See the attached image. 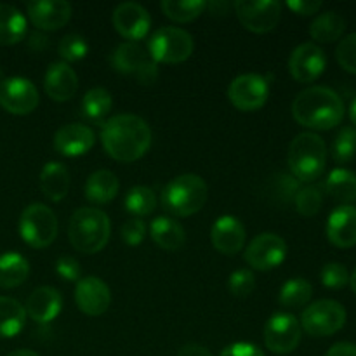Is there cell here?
Here are the masks:
<instances>
[{
	"label": "cell",
	"instance_id": "cell-1",
	"mask_svg": "<svg viewBox=\"0 0 356 356\" xmlns=\"http://www.w3.org/2000/svg\"><path fill=\"white\" fill-rule=\"evenodd\" d=\"M101 143L117 162H136L152 145V129L138 115H115L103 124Z\"/></svg>",
	"mask_w": 356,
	"mask_h": 356
},
{
	"label": "cell",
	"instance_id": "cell-2",
	"mask_svg": "<svg viewBox=\"0 0 356 356\" xmlns=\"http://www.w3.org/2000/svg\"><path fill=\"white\" fill-rule=\"evenodd\" d=\"M296 122L315 131H330L343 122L344 103L329 87L315 86L301 90L292 103Z\"/></svg>",
	"mask_w": 356,
	"mask_h": 356
},
{
	"label": "cell",
	"instance_id": "cell-3",
	"mask_svg": "<svg viewBox=\"0 0 356 356\" xmlns=\"http://www.w3.org/2000/svg\"><path fill=\"white\" fill-rule=\"evenodd\" d=\"M110 218L101 209L82 207L70 219V242L82 254H96L103 250L110 240Z\"/></svg>",
	"mask_w": 356,
	"mask_h": 356
},
{
	"label": "cell",
	"instance_id": "cell-4",
	"mask_svg": "<svg viewBox=\"0 0 356 356\" xmlns=\"http://www.w3.org/2000/svg\"><path fill=\"white\" fill-rule=\"evenodd\" d=\"M292 176L302 183L318 179L325 170L327 146L318 134L302 132L292 139L287 155Z\"/></svg>",
	"mask_w": 356,
	"mask_h": 356
},
{
	"label": "cell",
	"instance_id": "cell-5",
	"mask_svg": "<svg viewBox=\"0 0 356 356\" xmlns=\"http://www.w3.org/2000/svg\"><path fill=\"white\" fill-rule=\"evenodd\" d=\"M207 202V184L197 174L174 177L162 190L163 209L177 218H188L204 209Z\"/></svg>",
	"mask_w": 356,
	"mask_h": 356
},
{
	"label": "cell",
	"instance_id": "cell-6",
	"mask_svg": "<svg viewBox=\"0 0 356 356\" xmlns=\"http://www.w3.org/2000/svg\"><path fill=\"white\" fill-rule=\"evenodd\" d=\"M58 218L44 204H31L21 212L19 235L33 249H45L58 236Z\"/></svg>",
	"mask_w": 356,
	"mask_h": 356
},
{
	"label": "cell",
	"instance_id": "cell-7",
	"mask_svg": "<svg viewBox=\"0 0 356 356\" xmlns=\"http://www.w3.org/2000/svg\"><path fill=\"white\" fill-rule=\"evenodd\" d=\"M148 54L155 63H183L193 54V37L176 26L159 28L149 37Z\"/></svg>",
	"mask_w": 356,
	"mask_h": 356
},
{
	"label": "cell",
	"instance_id": "cell-8",
	"mask_svg": "<svg viewBox=\"0 0 356 356\" xmlns=\"http://www.w3.org/2000/svg\"><path fill=\"white\" fill-rule=\"evenodd\" d=\"M111 66L122 75L134 76L143 86H152L159 79V66L138 42H124L111 54Z\"/></svg>",
	"mask_w": 356,
	"mask_h": 356
},
{
	"label": "cell",
	"instance_id": "cell-9",
	"mask_svg": "<svg viewBox=\"0 0 356 356\" xmlns=\"http://www.w3.org/2000/svg\"><path fill=\"white\" fill-rule=\"evenodd\" d=\"M346 323V309L332 299H320L306 306L301 315V327L313 337H329L339 332Z\"/></svg>",
	"mask_w": 356,
	"mask_h": 356
},
{
	"label": "cell",
	"instance_id": "cell-10",
	"mask_svg": "<svg viewBox=\"0 0 356 356\" xmlns=\"http://www.w3.org/2000/svg\"><path fill=\"white\" fill-rule=\"evenodd\" d=\"M301 322L291 313H275L264 327V343L277 355L292 353L301 343Z\"/></svg>",
	"mask_w": 356,
	"mask_h": 356
},
{
	"label": "cell",
	"instance_id": "cell-11",
	"mask_svg": "<svg viewBox=\"0 0 356 356\" xmlns=\"http://www.w3.org/2000/svg\"><path fill=\"white\" fill-rule=\"evenodd\" d=\"M270 96V83L257 73L240 75L229 83L228 99L236 110L256 111L266 104Z\"/></svg>",
	"mask_w": 356,
	"mask_h": 356
},
{
	"label": "cell",
	"instance_id": "cell-12",
	"mask_svg": "<svg viewBox=\"0 0 356 356\" xmlns=\"http://www.w3.org/2000/svg\"><path fill=\"white\" fill-rule=\"evenodd\" d=\"M240 23L252 33H268L275 30L282 16V3L277 0L247 2L238 0L233 3Z\"/></svg>",
	"mask_w": 356,
	"mask_h": 356
},
{
	"label": "cell",
	"instance_id": "cell-13",
	"mask_svg": "<svg viewBox=\"0 0 356 356\" xmlns=\"http://www.w3.org/2000/svg\"><path fill=\"white\" fill-rule=\"evenodd\" d=\"M243 257L254 270L270 271L280 266L285 261L287 243L275 233H261L249 243Z\"/></svg>",
	"mask_w": 356,
	"mask_h": 356
},
{
	"label": "cell",
	"instance_id": "cell-14",
	"mask_svg": "<svg viewBox=\"0 0 356 356\" xmlns=\"http://www.w3.org/2000/svg\"><path fill=\"white\" fill-rule=\"evenodd\" d=\"M0 104L13 115H28L38 106V90L23 76L3 79L0 83Z\"/></svg>",
	"mask_w": 356,
	"mask_h": 356
},
{
	"label": "cell",
	"instance_id": "cell-15",
	"mask_svg": "<svg viewBox=\"0 0 356 356\" xmlns=\"http://www.w3.org/2000/svg\"><path fill=\"white\" fill-rule=\"evenodd\" d=\"M327 58L320 45L313 42L298 45L289 58V72L294 80L301 83H312L325 72Z\"/></svg>",
	"mask_w": 356,
	"mask_h": 356
},
{
	"label": "cell",
	"instance_id": "cell-16",
	"mask_svg": "<svg viewBox=\"0 0 356 356\" xmlns=\"http://www.w3.org/2000/svg\"><path fill=\"white\" fill-rule=\"evenodd\" d=\"M113 26L118 33L131 42H138L148 35L152 17L148 10L136 2H124L115 7Z\"/></svg>",
	"mask_w": 356,
	"mask_h": 356
},
{
	"label": "cell",
	"instance_id": "cell-17",
	"mask_svg": "<svg viewBox=\"0 0 356 356\" xmlns=\"http://www.w3.org/2000/svg\"><path fill=\"white\" fill-rule=\"evenodd\" d=\"M75 302L80 312L86 315H103L111 305L110 287L97 277L80 278L75 287Z\"/></svg>",
	"mask_w": 356,
	"mask_h": 356
},
{
	"label": "cell",
	"instance_id": "cell-18",
	"mask_svg": "<svg viewBox=\"0 0 356 356\" xmlns=\"http://www.w3.org/2000/svg\"><path fill=\"white\" fill-rule=\"evenodd\" d=\"M211 240L216 250L226 256H235L245 245V228L235 216H221L212 226Z\"/></svg>",
	"mask_w": 356,
	"mask_h": 356
},
{
	"label": "cell",
	"instance_id": "cell-19",
	"mask_svg": "<svg viewBox=\"0 0 356 356\" xmlns=\"http://www.w3.org/2000/svg\"><path fill=\"white\" fill-rule=\"evenodd\" d=\"M31 23L40 30H59L72 17V3L65 0H37L26 6Z\"/></svg>",
	"mask_w": 356,
	"mask_h": 356
},
{
	"label": "cell",
	"instance_id": "cell-20",
	"mask_svg": "<svg viewBox=\"0 0 356 356\" xmlns=\"http://www.w3.org/2000/svg\"><path fill=\"white\" fill-rule=\"evenodd\" d=\"M327 238L339 249L356 245V207L341 205L327 219Z\"/></svg>",
	"mask_w": 356,
	"mask_h": 356
},
{
	"label": "cell",
	"instance_id": "cell-21",
	"mask_svg": "<svg viewBox=\"0 0 356 356\" xmlns=\"http://www.w3.org/2000/svg\"><path fill=\"white\" fill-rule=\"evenodd\" d=\"M96 143L92 129L82 124L63 125L54 136L56 152L65 156H80L86 155Z\"/></svg>",
	"mask_w": 356,
	"mask_h": 356
},
{
	"label": "cell",
	"instance_id": "cell-22",
	"mask_svg": "<svg viewBox=\"0 0 356 356\" xmlns=\"http://www.w3.org/2000/svg\"><path fill=\"white\" fill-rule=\"evenodd\" d=\"M44 87L51 99L63 103L75 96L79 89V76L68 63H52L45 73Z\"/></svg>",
	"mask_w": 356,
	"mask_h": 356
},
{
	"label": "cell",
	"instance_id": "cell-23",
	"mask_svg": "<svg viewBox=\"0 0 356 356\" xmlns=\"http://www.w3.org/2000/svg\"><path fill=\"white\" fill-rule=\"evenodd\" d=\"M63 308V298L54 287H38L28 298L24 312L37 323H51Z\"/></svg>",
	"mask_w": 356,
	"mask_h": 356
},
{
	"label": "cell",
	"instance_id": "cell-24",
	"mask_svg": "<svg viewBox=\"0 0 356 356\" xmlns=\"http://www.w3.org/2000/svg\"><path fill=\"white\" fill-rule=\"evenodd\" d=\"M40 190L49 200L61 202L70 191V172L63 163L49 162L42 169L38 177Z\"/></svg>",
	"mask_w": 356,
	"mask_h": 356
},
{
	"label": "cell",
	"instance_id": "cell-25",
	"mask_svg": "<svg viewBox=\"0 0 356 356\" xmlns=\"http://www.w3.org/2000/svg\"><path fill=\"white\" fill-rule=\"evenodd\" d=\"M149 235L156 245L162 247L163 250H170V252L179 250L186 242V233H184L183 226L165 216L153 219V222L149 225Z\"/></svg>",
	"mask_w": 356,
	"mask_h": 356
},
{
	"label": "cell",
	"instance_id": "cell-26",
	"mask_svg": "<svg viewBox=\"0 0 356 356\" xmlns=\"http://www.w3.org/2000/svg\"><path fill=\"white\" fill-rule=\"evenodd\" d=\"M118 188H120L118 177L111 170H96L87 177L86 198L92 204H108L117 197Z\"/></svg>",
	"mask_w": 356,
	"mask_h": 356
},
{
	"label": "cell",
	"instance_id": "cell-27",
	"mask_svg": "<svg viewBox=\"0 0 356 356\" xmlns=\"http://www.w3.org/2000/svg\"><path fill=\"white\" fill-rule=\"evenodd\" d=\"M26 17L14 6L0 3V45H14L26 35Z\"/></svg>",
	"mask_w": 356,
	"mask_h": 356
},
{
	"label": "cell",
	"instance_id": "cell-28",
	"mask_svg": "<svg viewBox=\"0 0 356 356\" xmlns=\"http://www.w3.org/2000/svg\"><path fill=\"white\" fill-rule=\"evenodd\" d=\"M344 30H346L344 17L336 10H327L313 19L312 26H309V35L313 37V40L320 42V44H330V42L339 40Z\"/></svg>",
	"mask_w": 356,
	"mask_h": 356
},
{
	"label": "cell",
	"instance_id": "cell-29",
	"mask_svg": "<svg viewBox=\"0 0 356 356\" xmlns=\"http://www.w3.org/2000/svg\"><path fill=\"white\" fill-rule=\"evenodd\" d=\"M30 275V264L26 257L16 252L0 256V289H14L23 284Z\"/></svg>",
	"mask_w": 356,
	"mask_h": 356
},
{
	"label": "cell",
	"instance_id": "cell-30",
	"mask_svg": "<svg viewBox=\"0 0 356 356\" xmlns=\"http://www.w3.org/2000/svg\"><path fill=\"white\" fill-rule=\"evenodd\" d=\"M26 323V312L13 298L0 296V337H16Z\"/></svg>",
	"mask_w": 356,
	"mask_h": 356
},
{
	"label": "cell",
	"instance_id": "cell-31",
	"mask_svg": "<svg viewBox=\"0 0 356 356\" xmlns=\"http://www.w3.org/2000/svg\"><path fill=\"white\" fill-rule=\"evenodd\" d=\"M325 190L334 200L350 204L356 200V174L348 169H334L327 176Z\"/></svg>",
	"mask_w": 356,
	"mask_h": 356
},
{
	"label": "cell",
	"instance_id": "cell-32",
	"mask_svg": "<svg viewBox=\"0 0 356 356\" xmlns=\"http://www.w3.org/2000/svg\"><path fill=\"white\" fill-rule=\"evenodd\" d=\"M160 7L169 19L177 21V23H190L207 9V2L204 0H163Z\"/></svg>",
	"mask_w": 356,
	"mask_h": 356
},
{
	"label": "cell",
	"instance_id": "cell-33",
	"mask_svg": "<svg viewBox=\"0 0 356 356\" xmlns=\"http://www.w3.org/2000/svg\"><path fill=\"white\" fill-rule=\"evenodd\" d=\"M313 296V287L305 278H292L285 282L284 287L280 289L278 301L284 308H301L309 302Z\"/></svg>",
	"mask_w": 356,
	"mask_h": 356
},
{
	"label": "cell",
	"instance_id": "cell-34",
	"mask_svg": "<svg viewBox=\"0 0 356 356\" xmlns=\"http://www.w3.org/2000/svg\"><path fill=\"white\" fill-rule=\"evenodd\" d=\"M113 101H111V94L103 87H94V89L87 90L86 96L82 99V113L86 115L89 120H101L110 113Z\"/></svg>",
	"mask_w": 356,
	"mask_h": 356
},
{
	"label": "cell",
	"instance_id": "cell-35",
	"mask_svg": "<svg viewBox=\"0 0 356 356\" xmlns=\"http://www.w3.org/2000/svg\"><path fill=\"white\" fill-rule=\"evenodd\" d=\"M124 205L127 212L139 216H149L156 209V198L153 190L146 186H134L127 191L124 198Z\"/></svg>",
	"mask_w": 356,
	"mask_h": 356
},
{
	"label": "cell",
	"instance_id": "cell-36",
	"mask_svg": "<svg viewBox=\"0 0 356 356\" xmlns=\"http://www.w3.org/2000/svg\"><path fill=\"white\" fill-rule=\"evenodd\" d=\"M332 156L337 163H348L356 156V129L343 127L332 143Z\"/></svg>",
	"mask_w": 356,
	"mask_h": 356
},
{
	"label": "cell",
	"instance_id": "cell-37",
	"mask_svg": "<svg viewBox=\"0 0 356 356\" xmlns=\"http://www.w3.org/2000/svg\"><path fill=\"white\" fill-rule=\"evenodd\" d=\"M296 209L301 216L305 218H312V216H316L322 209L323 204V195L322 190L318 186H306L299 190V193L296 195L294 198Z\"/></svg>",
	"mask_w": 356,
	"mask_h": 356
},
{
	"label": "cell",
	"instance_id": "cell-38",
	"mask_svg": "<svg viewBox=\"0 0 356 356\" xmlns=\"http://www.w3.org/2000/svg\"><path fill=\"white\" fill-rule=\"evenodd\" d=\"M87 52H89L87 40L76 33L66 35V37H63V40L59 42V56H61L66 63L80 61V59L86 58Z\"/></svg>",
	"mask_w": 356,
	"mask_h": 356
},
{
	"label": "cell",
	"instance_id": "cell-39",
	"mask_svg": "<svg viewBox=\"0 0 356 356\" xmlns=\"http://www.w3.org/2000/svg\"><path fill=\"white\" fill-rule=\"evenodd\" d=\"M299 190H301L299 181L294 176H289V174H278V176H275L273 183H271V195L280 204H291V202H294Z\"/></svg>",
	"mask_w": 356,
	"mask_h": 356
},
{
	"label": "cell",
	"instance_id": "cell-40",
	"mask_svg": "<svg viewBox=\"0 0 356 356\" xmlns=\"http://www.w3.org/2000/svg\"><path fill=\"white\" fill-rule=\"evenodd\" d=\"M228 289L236 298H247L256 289V277L250 270H236L229 275Z\"/></svg>",
	"mask_w": 356,
	"mask_h": 356
},
{
	"label": "cell",
	"instance_id": "cell-41",
	"mask_svg": "<svg viewBox=\"0 0 356 356\" xmlns=\"http://www.w3.org/2000/svg\"><path fill=\"white\" fill-rule=\"evenodd\" d=\"M320 280L327 289H343L344 285L350 284V273L346 266L341 263H327L322 268Z\"/></svg>",
	"mask_w": 356,
	"mask_h": 356
},
{
	"label": "cell",
	"instance_id": "cell-42",
	"mask_svg": "<svg viewBox=\"0 0 356 356\" xmlns=\"http://www.w3.org/2000/svg\"><path fill=\"white\" fill-rule=\"evenodd\" d=\"M336 58L346 72L356 75V33L348 35L339 42L336 49Z\"/></svg>",
	"mask_w": 356,
	"mask_h": 356
},
{
	"label": "cell",
	"instance_id": "cell-43",
	"mask_svg": "<svg viewBox=\"0 0 356 356\" xmlns=\"http://www.w3.org/2000/svg\"><path fill=\"white\" fill-rule=\"evenodd\" d=\"M122 240H124L127 245H139V243L145 240L146 236V225L141 219H131V221L125 222L120 229Z\"/></svg>",
	"mask_w": 356,
	"mask_h": 356
},
{
	"label": "cell",
	"instance_id": "cell-44",
	"mask_svg": "<svg viewBox=\"0 0 356 356\" xmlns=\"http://www.w3.org/2000/svg\"><path fill=\"white\" fill-rule=\"evenodd\" d=\"M56 273L66 282H79L80 280V264L75 257L63 256L56 261Z\"/></svg>",
	"mask_w": 356,
	"mask_h": 356
},
{
	"label": "cell",
	"instance_id": "cell-45",
	"mask_svg": "<svg viewBox=\"0 0 356 356\" xmlns=\"http://www.w3.org/2000/svg\"><path fill=\"white\" fill-rule=\"evenodd\" d=\"M219 356H266L261 348L252 343H235L226 346Z\"/></svg>",
	"mask_w": 356,
	"mask_h": 356
},
{
	"label": "cell",
	"instance_id": "cell-46",
	"mask_svg": "<svg viewBox=\"0 0 356 356\" xmlns=\"http://www.w3.org/2000/svg\"><path fill=\"white\" fill-rule=\"evenodd\" d=\"M285 6L291 10H294L299 16H312L322 9L323 3L320 0H289Z\"/></svg>",
	"mask_w": 356,
	"mask_h": 356
},
{
	"label": "cell",
	"instance_id": "cell-47",
	"mask_svg": "<svg viewBox=\"0 0 356 356\" xmlns=\"http://www.w3.org/2000/svg\"><path fill=\"white\" fill-rule=\"evenodd\" d=\"M325 356H356V344L353 343H337L327 351Z\"/></svg>",
	"mask_w": 356,
	"mask_h": 356
},
{
	"label": "cell",
	"instance_id": "cell-48",
	"mask_svg": "<svg viewBox=\"0 0 356 356\" xmlns=\"http://www.w3.org/2000/svg\"><path fill=\"white\" fill-rule=\"evenodd\" d=\"M177 356H212V353L207 350V348L202 346V344L190 343V344H184V346L181 348Z\"/></svg>",
	"mask_w": 356,
	"mask_h": 356
},
{
	"label": "cell",
	"instance_id": "cell-49",
	"mask_svg": "<svg viewBox=\"0 0 356 356\" xmlns=\"http://www.w3.org/2000/svg\"><path fill=\"white\" fill-rule=\"evenodd\" d=\"M232 7V3L228 2H222V0H219V2H211L207 3V9L211 10L214 16H225L226 13H228V9Z\"/></svg>",
	"mask_w": 356,
	"mask_h": 356
},
{
	"label": "cell",
	"instance_id": "cell-50",
	"mask_svg": "<svg viewBox=\"0 0 356 356\" xmlns=\"http://www.w3.org/2000/svg\"><path fill=\"white\" fill-rule=\"evenodd\" d=\"M7 356H40V355L35 353V351H31V350H16Z\"/></svg>",
	"mask_w": 356,
	"mask_h": 356
},
{
	"label": "cell",
	"instance_id": "cell-51",
	"mask_svg": "<svg viewBox=\"0 0 356 356\" xmlns=\"http://www.w3.org/2000/svg\"><path fill=\"white\" fill-rule=\"evenodd\" d=\"M350 118H351V122H353V125L356 127V97H355L353 103H351V106H350Z\"/></svg>",
	"mask_w": 356,
	"mask_h": 356
},
{
	"label": "cell",
	"instance_id": "cell-52",
	"mask_svg": "<svg viewBox=\"0 0 356 356\" xmlns=\"http://www.w3.org/2000/svg\"><path fill=\"white\" fill-rule=\"evenodd\" d=\"M350 285H351V289H353V292L356 294V268H355L353 273H351V277H350Z\"/></svg>",
	"mask_w": 356,
	"mask_h": 356
},
{
	"label": "cell",
	"instance_id": "cell-53",
	"mask_svg": "<svg viewBox=\"0 0 356 356\" xmlns=\"http://www.w3.org/2000/svg\"><path fill=\"white\" fill-rule=\"evenodd\" d=\"M3 82V72H2V68H0V83Z\"/></svg>",
	"mask_w": 356,
	"mask_h": 356
}]
</instances>
